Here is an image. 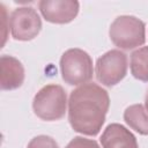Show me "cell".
I'll list each match as a JSON object with an SVG mask.
<instances>
[{"label": "cell", "mask_w": 148, "mask_h": 148, "mask_svg": "<svg viewBox=\"0 0 148 148\" xmlns=\"http://www.w3.org/2000/svg\"><path fill=\"white\" fill-rule=\"evenodd\" d=\"M131 73L143 82H148V46L140 47L131 54Z\"/></svg>", "instance_id": "cell-11"}, {"label": "cell", "mask_w": 148, "mask_h": 148, "mask_svg": "<svg viewBox=\"0 0 148 148\" xmlns=\"http://www.w3.org/2000/svg\"><path fill=\"white\" fill-rule=\"evenodd\" d=\"M124 120L132 130L142 135H148V112L142 104L128 106L124 112Z\"/></svg>", "instance_id": "cell-10"}, {"label": "cell", "mask_w": 148, "mask_h": 148, "mask_svg": "<svg viewBox=\"0 0 148 148\" xmlns=\"http://www.w3.org/2000/svg\"><path fill=\"white\" fill-rule=\"evenodd\" d=\"M60 71L67 84H86L92 79V59L81 49H69L60 58Z\"/></svg>", "instance_id": "cell-4"}, {"label": "cell", "mask_w": 148, "mask_h": 148, "mask_svg": "<svg viewBox=\"0 0 148 148\" xmlns=\"http://www.w3.org/2000/svg\"><path fill=\"white\" fill-rule=\"evenodd\" d=\"M145 23L135 16H118L110 25L109 36L112 43L123 50H132L146 42Z\"/></svg>", "instance_id": "cell-3"}, {"label": "cell", "mask_w": 148, "mask_h": 148, "mask_svg": "<svg viewBox=\"0 0 148 148\" xmlns=\"http://www.w3.org/2000/svg\"><path fill=\"white\" fill-rule=\"evenodd\" d=\"M127 73V56L120 50H110L96 61V79L106 87L119 83Z\"/></svg>", "instance_id": "cell-5"}, {"label": "cell", "mask_w": 148, "mask_h": 148, "mask_svg": "<svg viewBox=\"0 0 148 148\" xmlns=\"http://www.w3.org/2000/svg\"><path fill=\"white\" fill-rule=\"evenodd\" d=\"M24 81V68L20 60L12 56L0 57V87L2 90H14Z\"/></svg>", "instance_id": "cell-8"}, {"label": "cell", "mask_w": 148, "mask_h": 148, "mask_svg": "<svg viewBox=\"0 0 148 148\" xmlns=\"http://www.w3.org/2000/svg\"><path fill=\"white\" fill-rule=\"evenodd\" d=\"M66 106L67 96L64 88L59 84H47L43 87L32 101L35 114L46 121L61 119L66 113Z\"/></svg>", "instance_id": "cell-2"}, {"label": "cell", "mask_w": 148, "mask_h": 148, "mask_svg": "<svg viewBox=\"0 0 148 148\" xmlns=\"http://www.w3.org/2000/svg\"><path fill=\"white\" fill-rule=\"evenodd\" d=\"M145 105H146V110L148 112V91H147V95H146V101H145Z\"/></svg>", "instance_id": "cell-14"}, {"label": "cell", "mask_w": 148, "mask_h": 148, "mask_svg": "<svg viewBox=\"0 0 148 148\" xmlns=\"http://www.w3.org/2000/svg\"><path fill=\"white\" fill-rule=\"evenodd\" d=\"M27 148H59L56 140L47 135H38L31 139Z\"/></svg>", "instance_id": "cell-12"}, {"label": "cell", "mask_w": 148, "mask_h": 148, "mask_svg": "<svg viewBox=\"0 0 148 148\" xmlns=\"http://www.w3.org/2000/svg\"><path fill=\"white\" fill-rule=\"evenodd\" d=\"M101 143L103 148H139L133 133L117 123L106 126L102 133Z\"/></svg>", "instance_id": "cell-9"}, {"label": "cell", "mask_w": 148, "mask_h": 148, "mask_svg": "<svg viewBox=\"0 0 148 148\" xmlns=\"http://www.w3.org/2000/svg\"><path fill=\"white\" fill-rule=\"evenodd\" d=\"M38 7L47 22L65 24L76 17L80 5L75 0H42Z\"/></svg>", "instance_id": "cell-7"}, {"label": "cell", "mask_w": 148, "mask_h": 148, "mask_svg": "<svg viewBox=\"0 0 148 148\" xmlns=\"http://www.w3.org/2000/svg\"><path fill=\"white\" fill-rule=\"evenodd\" d=\"M66 148H99V146L95 140L86 139L83 136H75L68 142Z\"/></svg>", "instance_id": "cell-13"}, {"label": "cell", "mask_w": 148, "mask_h": 148, "mask_svg": "<svg viewBox=\"0 0 148 148\" xmlns=\"http://www.w3.org/2000/svg\"><path fill=\"white\" fill-rule=\"evenodd\" d=\"M110 106L109 94L96 83H86L71 92L68 120L72 128L81 134L97 135L105 121Z\"/></svg>", "instance_id": "cell-1"}, {"label": "cell", "mask_w": 148, "mask_h": 148, "mask_svg": "<svg viewBox=\"0 0 148 148\" xmlns=\"http://www.w3.org/2000/svg\"><path fill=\"white\" fill-rule=\"evenodd\" d=\"M9 25L14 39L31 40L42 29V20L32 7H18L13 10Z\"/></svg>", "instance_id": "cell-6"}]
</instances>
